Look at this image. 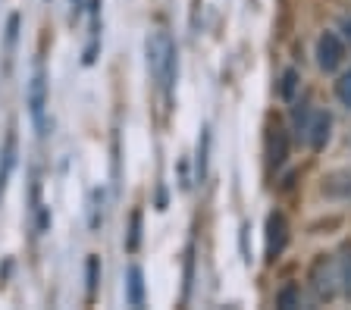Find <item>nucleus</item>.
Segmentation results:
<instances>
[{
	"label": "nucleus",
	"instance_id": "obj_4",
	"mask_svg": "<svg viewBox=\"0 0 351 310\" xmlns=\"http://www.w3.org/2000/svg\"><path fill=\"white\" fill-rule=\"evenodd\" d=\"M44 110H47V75H44V66L38 63L35 75L29 81V113L38 129H44Z\"/></svg>",
	"mask_w": 351,
	"mask_h": 310
},
{
	"label": "nucleus",
	"instance_id": "obj_8",
	"mask_svg": "<svg viewBox=\"0 0 351 310\" xmlns=\"http://www.w3.org/2000/svg\"><path fill=\"white\" fill-rule=\"evenodd\" d=\"M13 166H16V132H10L7 141H3V154H0V198H3V192H7V182H10V176H13Z\"/></svg>",
	"mask_w": 351,
	"mask_h": 310
},
{
	"label": "nucleus",
	"instance_id": "obj_14",
	"mask_svg": "<svg viewBox=\"0 0 351 310\" xmlns=\"http://www.w3.org/2000/svg\"><path fill=\"white\" fill-rule=\"evenodd\" d=\"M295 88H298V73H295V69H285V73H282V85H279V94H282L285 101H292Z\"/></svg>",
	"mask_w": 351,
	"mask_h": 310
},
{
	"label": "nucleus",
	"instance_id": "obj_18",
	"mask_svg": "<svg viewBox=\"0 0 351 310\" xmlns=\"http://www.w3.org/2000/svg\"><path fill=\"white\" fill-rule=\"evenodd\" d=\"M342 31H345V38H348V44H351V19H345L342 23Z\"/></svg>",
	"mask_w": 351,
	"mask_h": 310
},
{
	"label": "nucleus",
	"instance_id": "obj_17",
	"mask_svg": "<svg viewBox=\"0 0 351 310\" xmlns=\"http://www.w3.org/2000/svg\"><path fill=\"white\" fill-rule=\"evenodd\" d=\"M207 132L201 135V141H197V179H204V163H207Z\"/></svg>",
	"mask_w": 351,
	"mask_h": 310
},
{
	"label": "nucleus",
	"instance_id": "obj_1",
	"mask_svg": "<svg viewBox=\"0 0 351 310\" xmlns=\"http://www.w3.org/2000/svg\"><path fill=\"white\" fill-rule=\"evenodd\" d=\"M147 69H151L154 81L160 85L163 91L173 88L176 81V44L169 31L157 29L147 35Z\"/></svg>",
	"mask_w": 351,
	"mask_h": 310
},
{
	"label": "nucleus",
	"instance_id": "obj_2",
	"mask_svg": "<svg viewBox=\"0 0 351 310\" xmlns=\"http://www.w3.org/2000/svg\"><path fill=\"white\" fill-rule=\"evenodd\" d=\"M295 119H298V129L311 148L314 151L326 148L329 132H332V119H329L326 110H304V113H295Z\"/></svg>",
	"mask_w": 351,
	"mask_h": 310
},
{
	"label": "nucleus",
	"instance_id": "obj_7",
	"mask_svg": "<svg viewBox=\"0 0 351 310\" xmlns=\"http://www.w3.org/2000/svg\"><path fill=\"white\" fill-rule=\"evenodd\" d=\"M285 157H289V135H285V129L279 126H270V132H267V160H270V166H282Z\"/></svg>",
	"mask_w": 351,
	"mask_h": 310
},
{
	"label": "nucleus",
	"instance_id": "obj_11",
	"mask_svg": "<svg viewBox=\"0 0 351 310\" xmlns=\"http://www.w3.org/2000/svg\"><path fill=\"white\" fill-rule=\"evenodd\" d=\"M276 307H282V310H292V307H301V288L298 285H282L276 292Z\"/></svg>",
	"mask_w": 351,
	"mask_h": 310
},
{
	"label": "nucleus",
	"instance_id": "obj_9",
	"mask_svg": "<svg viewBox=\"0 0 351 310\" xmlns=\"http://www.w3.org/2000/svg\"><path fill=\"white\" fill-rule=\"evenodd\" d=\"M125 301H129V307H141L145 304V273H141V266H129Z\"/></svg>",
	"mask_w": 351,
	"mask_h": 310
},
{
	"label": "nucleus",
	"instance_id": "obj_16",
	"mask_svg": "<svg viewBox=\"0 0 351 310\" xmlns=\"http://www.w3.org/2000/svg\"><path fill=\"white\" fill-rule=\"evenodd\" d=\"M336 97L345 103V107H351V69L339 75V81H336Z\"/></svg>",
	"mask_w": 351,
	"mask_h": 310
},
{
	"label": "nucleus",
	"instance_id": "obj_6",
	"mask_svg": "<svg viewBox=\"0 0 351 310\" xmlns=\"http://www.w3.org/2000/svg\"><path fill=\"white\" fill-rule=\"evenodd\" d=\"M289 244V222L282 214H270L267 216V257L276 260Z\"/></svg>",
	"mask_w": 351,
	"mask_h": 310
},
{
	"label": "nucleus",
	"instance_id": "obj_5",
	"mask_svg": "<svg viewBox=\"0 0 351 310\" xmlns=\"http://www.w3.org/2000/svg\"><path fill=\"white\" fill-rule=\"evenodd\" d=\"M336 266H332V260L329 257H317L314 270H311V285H314V295L320 298V301H329V298L336 295Z\"/></svg>",
	"mask_w": 351,
	"mask_h": 310
},
{
	"label": "nucleus",
	"instance_id": "obj_12",
	"mask_svg": "<svg viewBox=\"0 0 351 310\" xmlns=\"http://www.w3.org/2000/svg\"><path fill=\"white\" fill-rule=\"evenodd\" d=\"M97 7H101V3H91V41H88V47H85V63H95V57H97V29H101V25H97Z\"/></svg>",
	"mask_w": 351,
	"mask_h": 310
},
{
	"label": "nucleus",
	"instance_id": "obj_3",
	"mask_svg": "<svg viewBox=\"0 0 351 310\" xmlns=\"http://www.w3.org/2000/svg\"><path fill=\"white\" fill-rule=\"evenodd\" d=\"M342 60H345L342 38H339L336 31H323L320 41H317V66H320L323 73H332V69L342 66Z\"/></svg>",
	"mask_w": 351,
	"mask_h": 310
},
{
	"label": "nucleus",
	"instance_id": "obj_15",
	"mask_svg": "<svg viewBox=\"0 0 351 310\" xmlns=\"http://www.w3.org/2000/svg\"><path fill=\"white\" fill-rule=\"evenodd\" d=\"M97 273H101V260L91 254V257H88V301H91L97 292Z\"/></svg>",
	"mask_w": 351,
	"mask_h": 310
},
{
	"label": "nucleus",
	"instance_id": "obj_10",
	"mask_svg": "<svg viewBox=\"0 0 351 310\" xmlns=\"http://www.w3.org/2000/svg\"><path fill=\"white\" fill-rule=\"evenodd\" d=\"M336 276H339V288H342V295L351 301V244H345V248H342V257H339Z\"/></svg>",
	"mask_w": 351,
	"mask_h": 310
},
{
	"label": "nucleus",
	"instance_id": "obj_13",
	"mask_svg": "<svg viewBox=\"0 0 351 310\" xmlns=\"http://www.w3.org/2000/svg\"><path fill=\"white\" fill-rule=\"evenodd\" d=\"M138 244H141V214L135 210L132 214V226H129V242H125V251H138Z\"/></svg>",
	"mask_w": 351,
	"mask_h": 310
}]
</instances>
